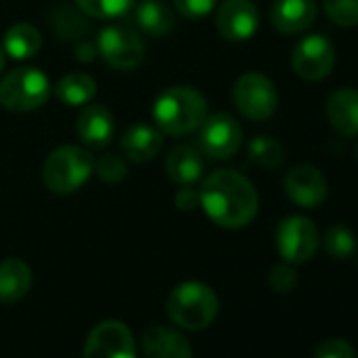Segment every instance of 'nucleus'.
<instances>
[{
    "instance_id": "obj_32",
    "label": "nucleus",
    "mask_w": 358,
    "mask_h": 358,
    "mask_svg": "<svg viewBox=\"0 0 358 358\" xmlns=\"http://www.w3.org/2000/svg\"><path fill=\"white\" fill-rule=\"evenodd\" d=\"M175 205L179 211H194L201 207V196H199V190H194L192 186H182V190H179L175 194Z\"/></svg>"
},
{
    "instance_id": "obj_5",
    "label": "nucleus",
    "mask_w": 358,
    "mask_h": 358,
    "mask_svg": "<svg viewBox=\"0 0 358 358\" xmlns=\"http://www.w3.org/2000/svg\"><path fill=\"white\" fill-rule=\"evenodd\" d=\"M51 83L38 68H15L0 80V106L9 112H32L47 103Z\"/></svg>"
},
{
    "instance_id": "obj_27",
    "label": "nucleus",
    "mask_w": 358,
    "mask_h": 358,
    "mask_svg": "<svg viewBox=\"0 0 358 358\" xmlns=\"http://www.w3.org/2000/svg\"><path fill=\"white\" fill-rule=\"evenodd\" d=\"M324 15L339 28L358 26V0H322Z\"/></svg>"
},
{
    "instance_id": "obj_14",
    "label": "nucleus",
    "mask_w": 358,
    "mask_h": 358,
    "mask_svg": "<svg viewBox=\"0 0 358 358\" xmlns=\"http://www.w3.org/2000/svg\"><path fill=\"white\" fill-rule=\"evenodd\" d=\"M76 133L80 141L89 148H95V150L106 148L116 133V122H114L112 112L99 103L83 106V112L78 114V120H76Z\"/></svg>"
},
{
    "instance_id": "obj_13",
    "label": "nucleus",
    "mask_w": 358,
    "mask_h": 358,
    "mask_svg": "<svg viewBox=\"0 0 358 358\" xmlns=\"http://www.w3.org/2000/svg\"><path fill=\"white\" fill-rule=\"evenodd\" d=\"M215 28L230 43L249 41L259 28V11L253 0H224L215 15Z\"/></svg>"
},
{
    "instance_id": "obj_28",
    "label": "nucleus",
    "mask_w": 358,
    "mask_h": 358,
    "mask_svg": "<svg viewBox=\"0 0 358 358\" xmlns=\"http://www.w3.org/2000/svg\"><path fill=\"white\" fill-rule=\"evenodd\" d=\"M93 173L106 184H118V182H122V179L127 177L129 169H127V162L118 154L108 152L99 160H95Z\"/></svg>"
},
{
    "instance_id": "obj_26",
    "label": "nucleus",
    "mask_w": 358,
    "mask_h": 358,
    "mask_svg": "<svg viewBox=\"0 0 358 358\" xmlns=\"http://www.w3.org/2000/svg\"><path fill=\"white\" fill-rule=\"evenodd\" d=\"M78 9L95 20H118L133 9L135 0H74Z\"/></svg>"
},
{
    "instance_id": "obj_8",
    "label": "nucleus",
    "mask_w": 358,
    "mask_h": 358,
    "mask_svg": "<svg viewBox=\"0 0 358 358\" xmlns=\"http://www.w3.org/2000/svg\"><path fill=\"white\" fill-rule=\"evenodd\" d=\"M243 143V129L238 120L226 112L211 114L199 127V150L215 160L232 158Z\"/></svg>"
},
{
    "instance_id": "obj_16",
    "label": "nucleus",
    "mask_w": 358,
    "mask_h": 358,
    "mask_svg": "<svg viewBox=\"0 0 358 358\" xmlns=\"http://www.w3.org/2000/svg\"><path fill=\"white\" fill-rule=\"evenodd\" d=\"M145 358H192V345L182 331L171 327H150L141 337Z\"/></svg>"
},
{
    "instance_id": "obj_3",
    "label": "nucleus",
    "mask_w": 358,
    "mask_h": 358,
    "mask_svg": "<svg viewBox=\"0 0 358 358\" xmlns=\"http://www.w3.org/2000/svg\"><path fill=\"white\" fill-rule=\"evenodd\" d=\"M164 310L175 327L184 331H203L215 320L220 312V299L209 285L188 280L177 285L169 293Z\"/></svg>"
},
{
    "instance_id": "obj_19",
    "label": "nucleus",
    "mask_w": 358,
    "mask_h": 358,
    "mask_svg": "<svg viewBox=\"0 0 358 358\" xmlns=\"http://www.w3.org/2000/svg\"><path fill=\"white\" fill-rule=\"evenodd\" d=\"M162 148V133L150 124H131L120 137L122 154L133 162H150Z\"/></svg>"
},
{
    "instance_id": "obj_4",
    "label": "nucleus",
    "mask_w": 358,
    "mask_h": 358,
    "mask_svg": "<svg viewBox=\"0 0 358 358\" xmlns=\"http://www.w3.org/2000/svg\"><path fill=\"white\" fill-rule=\"evenodd\" d=\"M95 158L80 145H62L53 150L43 164V182L55 194L80 190L93 175Z\"/></svg>"
},
{
    "instance_id": "obj_24",
    "label": "nucleus",
    "mask_w": 358,
    "mask_h": 358,
    "mask_svg": "<svg viewBox=\"0 0 358 358\" xmlns=\"http://www.w3.org/2000/svg\"><path fill=\"white\" fill-rule=\"evenodd\" d=\"M249 158L262 169H278L285 162V145L272 135H257L249 141Z\"/></svg>"
},
{
    "instance_id": "obj_30",
    "label": "nucleus",
    "mask_w": 358,
    "mask_h": 358,
    "mask_svg": "<svg viewBox=\"0 0 358 358\" xmlns=\"http://www.w3.org/2000/svg\"><path fill=\"white\" fill-rule=\"evenodd\" d=\"M268 280H270V287L278 293H289L295 282H297V272L293 268V264L285 262V264H276L272 266L270 274H268Z\"/></svg>"
},
{
    "instance_id": "obj_29",
    "label": "nucleus",
    "mask_w": 358,
    "mask_h": 358,
    "mask_svg": "<svg viewBox=\"0 0 358 358\" xmlns=\"http://www.w3.org/2000/svg\"><path fill=\"white\" fill-rule=\"evenodd\" d=\"M217 3L220 0H173V7L182 17L199 22V20L207 17L217 7Z\"/></svg>"
},
{
    "instance_id": "obj_34",
    "label": "nucleus",
    "mask_w": 358,
    "mask_h": 358,
    "mask_svg": "<svg viewBox=\"0 0 358 358\" xmlns=\"http://www.w3.org/2000/svg\"><path fill=\"white\" fill-rule=\"evenodd\" d=\"M356 160H358V145H356Z\"/></svg>"
},
{
    "instance_id": "obj_20",
    "label": "nucleus",
    "mask_w": 358,
    "mask_h": 358,
    "mask_svg": "<svg viewBox=\"0 0 358 358\" xmlns=\"http://www.w3.org/2000/svg\"><path fill=\"white\" fill-rule=\"evenodd\" d=\"M32 289V270L24 259L9 257L0 262V301L15 303Z\"/></svg>"
},
{
    "instance_id": "obj_10",
    "label": "nucleus",
    "mask_w": 358,
    "mask_h": 358,
    "mask_svg": "<svg viewBox=\"0 0 358 358\" xmlns=\"http://www.w3.org/2000/svg\"><path fill=\"white\" fill-rule=\"evenodd\" d=\"M83 358H137L135 337L120 320H103L89 333Z\"/></svg>"
},
{
    "instance_id": "obj_9",
    "label": "nucleus",
    "mask_w": 358,
    "mask_h": 358,
    "mask_svg": "<svg viewBox=\"0 0 358 358\" xmlns=\"http://www.w3.org/2000/svg\"><path fill=\"white\" fill-rule=\"evenodd\" d=\"M318 230L303 215L285 217L276 228V249L289 264H306L318 249Z\"/></svg>"
},
{
    "instance_id": "obj_21",
    "label": "nucleus",
    "mask_w": 358,
    "mask_h": 358,
    "mask_svg": "<svg viewBox=\"0 0 358 358\" xmlns=\"http://www.w3.org/2000/svg\"><path fill=\"white\" fill-rule=\"evenodd\" d=\"M133 22L143 34L162 38L173 30L175 17L164 0H143L133 11Z\"/></svg>"
},
{
    "instance_id": "obj_6",
    "label": "nucleus",
    "mask_w": 358,
    "mask_h": 358,
    "mask_svg": "<svg viewBox=\"0 0 358 358\" xmlns=\"http://www.w3.org/2000/svg\"><path fill=\"white\" fill-rule=\"evenodd\" d=\"M232 101L241 116L253 122H264L272 118L278 108V91L268 76L259 72H247L234 83Z\"/></svg>"
},
{
    "instance_id": "obj_11",
    "label": "nucleus",
    "mask_w": 358,
    "mask_h": 358,
    "mask_svg": "<svg viewBox=\"0 0 358 358\" xmlns=\"http://www.w3.org/2000/svg\"><path fill=\"white\" fill-rule=\"evenodd\" d=\"M291 68L301 80H322L335 68V47L322 34H310L295 45Z\"/></svg>"
},
{
    "instance_id": "obj_1",
    "label": "nucleus",
    "mask_w": 358,
    "mask_h": 358,
    "mask_svg": "<svg viewBox=\"0 0 358 358\" xmlns=\"http://www.w3.org/2000/svg\"><path fill=\"white\" fill-rule=\"evenodd\" d=\"M199 196L207 217L228 230L249 226L259 209V196L251 179L232 169H220L207 175Z\"/></svg>"
},
{
    "instance_id": "obj_31",
    "label": "nucleus",
    "mask_w": 358,
    "mask_h": 358,
    "mask_svg": "<svg viewBox=\"0 0 358 358\" xmlns=\"http://www.w3.org/2000/svg\"><path fill=\"white\" fill-rule=\"evenodd\" d=\"M314 358H356L352 343L343 339H327L316 345Z\"/></svg>"
},
{
    "instance_id": "obj_22",
    "label": "nucleus",
    "mask_w": 358,
    "mask_h": 358,
    "mask_svg": "<svg viewBox=\"0 0 358 358\" xmlns=\"http://www.w3.org/2000/svg\"><path fill=\"white\" fill-rule=\"evenodd\" d=\"M53 91H55V97L64 106H74V108L80 106L83 108L95 99L97 83L93 80V76L85 74V72H70L57 80Z\"/></svg>"
},
{
    "instance_id": "obj_25",
    "label": "nucleus",
    "mask_w": 358,
    "mask_h": 358,
    "mask_svg": "<svg viewBox=\"0 0 358 358\" xmlns=\"http://www.w3.org/2000/svg\"><path fill=\"white\" fill-rule=\"evenodd\" d=\"M322 247H324L329 257L348 259L356 251V236H354V232L350 228L337 224V226L327 228V232L322 236Z\"/></svg>"
},
{
    "instance_id": "obj_23",
    "label": "nucleus",
    "mask_w": 358,
    "mask_h": 358,
    "mask_svg": "<svg viewBox=\"0 0 358 358\" xmlns=\"http://www.w3.org/2000/svg\"><path fill=\"white\" fill-rule=\"evenodd\" d=\"M41 47H43V36L32 24H15L7 30L3 38V51L17 62L34 57L41 51Z\"/></svg>"
},
{
    "instance_id": "obj_17",
    "label": "nucleus",
    "mask_w": 358,
    "mask_h": 358,
    "mask_svg": "<svg viewBox=\"0 0 358 358\" xmlns=\"http://www.w3.org/2000/svg\"><path fill=\"white\" fill-rule=\"evenodd\" d=\"M164 171L177 186H194L205 173L203 152L194 145H177L166 154Z\"/></svg>"
},
{
    "instance_id": "obj_15",
    "label": "nucleus",
    "mask_w": 358,
    "mask_h": 358,
    "mask_svg": "<svg viewBox=\"0 0 358 358\" xmlns=\"http://www.w3.org/2000/svg\"><path fill=\"white\" fill-rule=\"evenodd\" d=\"M316 15L314 0H276L270 11L272 26L287 36L306 32L316 22Z\"/></svg>"
},
{
    "instance_id": "obj_2",
    "label": "nucleus",
    "mask_w": 358,
    "mask_h": 358,
    "mask_svg": "<svg viewBox=\"0 0 358 358\" xmlns=\"http://www.w3.org/2000/svg\"><path fill=\"white\" fill-rule=\"evenodd\" d=\"M152 118L164 135L182 137L194 133L207 118V97L194 87H169L154 99Z\"/></svg>"
},
{
    "instance_id": "obj_18",
    "label": "nucleus",
    "mask_w": 358,
    "mask_h": 358,
    "mask_svg": "<svg viewBox=\"0 0 358 358\" xmlns=\"http://www.w3.org/2000/svg\"><path fill=\"white\" fill-rule=\"evenodd\" d=\"M327 120L343 137L358 135V89H339L327 99Z\"/></svg>"
},
{
    "instance_id": "obj_7",
    "label": "nucleus",
    "mask_w": 358,
    "mask_h": 358,
    "mask_svg": "<svg viewBox=\"0 0 358 358\" xmlns=\"http://www.w3.org/2000/svg\"><path fill=\"white\" fill-rule=\"evenodd\" d=\"M97 53L103 62L120 72H131L143 62V43L135 30L127 26H108L97 36Z\"/></svg>"
},
{
    "instance_id": "obj_12",
    "label": "nucleus",
    "mask_w": 358,
    "mask_h": 358,
    "mask_svg": "<svg viewBox=\"0 0 358 358\" xmlns=\"http://www.w3.org/2000/svg\"><path fill=\"white\" fill-rule=\"evenodd\" d=\"M285 194L301 209H316L327 201L329 186L322 171L314 164H295L285 175Z\"/></svg>"
},
{
    "instance_id": "obj_33",
    "label": "nucleus",
    "mask_w": 358,
    "mask_h": 358,
    "mask_svg": "<svg viewBox=\"0 0 358 358\" xmlns=\"http://www.w3.org/2000/svg\"><path fill=\"white\" fill-rule=\"evenodd\" d=\"M5 68V51H3V45H0V72Z\"/></svg>"
}]
</instances>
